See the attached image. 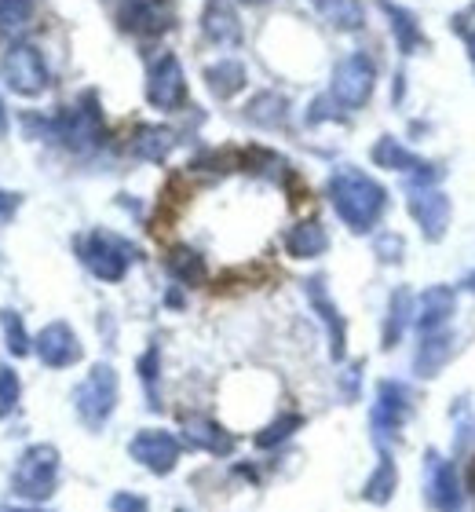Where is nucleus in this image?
I'll return each mask as SVG.
<instances>
[{
	"mask_svg": "<svg viewBox=\"0 0 475 512\" xmlns=\"http://www.w3.org/2000/svg\"><path fill=\"white\" fill-rule=\"evenodd\" d=\"M326 194H329V205H333V213L344 220L348 231L355 235H366L373 227L380 224V216L388 209V191L373 180L370 172L355 169V165H340L333 169L326 183Z\"/></svg>",
	"mask_w": 475,
	"mask_h": 512,
	"instance_id": "f257e3e1",
	"label": "nucleus"
},
{
	"mask_svg": "<svg viewBox=\"0 0 475 512\" xmlns=\"http://www.w3.org/2000/svg\"><path fill=\"white\" fill-rule=\"evenodd\" d=\"M41 132L55 143H63L74 154H92L106 143V125H103V107L92 88L77 96L74 107H63L55 118L41 121Z\"/></svg>",
	"mask_w": 475,
	"mask_h": 512,
	"instance_id": "f03ea898",
	"label": "nucleus"
},
{
	"mask_svg": "<svg viewBox=\"0 0 475 512\" xmlns=\"http://www.w3.org/2000/svg\"><path fill=\"white\" fill-rule=\"evenodd\" d=\"M55 487H59V450L52 443H33L22 450L11 472V494L30 505H41L52 498Z\"/></svg>",
	"mask_w": 475,
	"mask_h": 512,
	"instance_id": "7ed1b4c3",
	"label": "nucleus"
},
{
	"mask_svg": "<svg viewBox=\"0 0 475 512\" xmlns=\"http://www.w3.org/2000/svg\"><path fill=\"white\" fill-rule=\"evenodd\" d=\"M117 392H121V384H117V370L110 363H95L88 370V377L74 388V410L81 417V425L99 432V428L114 417L117 410Z\"/></svg>",
	"mask_w": 475,
	"mask_h": 512,
	"instance_id": "20e7f679",
	"label": "nucleus"
},
{
	"mask_svg": "<svg viewBox=\"0 0 475 512\" xmlns=\"http://www.w3.org/2000/svg\"><path fill=\"white\" fill-rule=\"evenodd\" d=\"M77 256L95 278L121 282L128 275V264L139 256V249L121 235H114V231H92V235L77 238Z\"/></svg>",
	"mask_w": 475,
	"mask_h": 512,
	"instance_id": "39448f33",
	"label": "nucleus"
},
{
	"mask_svg": "<svg viewBox=\"0 0 475 512\" xmlns=\"http://www.w3.org/2000/svg\"><path fill=\"white\" fill-rule=\"evenodd\" d=\"M0 77H4V85L15 92V96H41L48 92L52 85V74H48V63H44V55L37 44H26V41H15L8 44V52L0 59Z\"/></svg>",
	"mask_w": 475,
	"mask_h": 512,
	"instance_id": "423d86ee",
	"label": "nucleus"
},
{
	"mask_svg": "<svg viewBox=\"0 0 475 512\" xmlns=\"http://www.w3.org/2000/svg\"><path fill=\"white\" fill-rule=\"evenodd\" d=\"M413 414V395L410 388L402 381H380L377 384V399H373V410H370V432H373V443L380 450H388V443L399 436L406 421Z\"/></svg>",
	"mask_w": 475,
	"mask_h": 512,
	"instance_id": "0eeeda50",
	"label": "nucleus"
},
{
	"mask_svg": "<svg viewBox=\"0 0 475 512\" xmlns=\"http://www.w3.org/2000/svg\"><path fill=\"white\" fill-rule=\"evenodd\" d=\"M373 88H377V66H373V59L366 52H351L333 66L329 96L337 99V107L362 110L370 103Z\"/></svg>",
	"mask_w": 475,
	"mask_h": 512,
	"instance_id": "6e6552de",
	"label": "nucleus"
},
{
	"mask_svg": "<svg viewBox=\"0 0 475 512\" xmlns=\"http://www.w3.org/2000/svg\"><path fill=\"white\" fill-rule=\"evenodd\" d=\"M406 209L428 242H443L450 231L454 205H450L446 191H439V183H406Z\"/></svg>",
	"mask_w": 475,
	"mask_h": 512,
	"instance_id": "1a4fd4ad",
	"label": "nucleus"
},
{
	"mask_svg": "<svg viewBox=\"0 0 475 512\" xmlns=\"http://www.w3.org/2000/svg\"><path fill=\"white\" fill-rule=\"evenodd\" d=\"M147 103L154 110H183L187 107V74L172 52L158 55L147 70Z\"/></svg>",
	"mask_w": 475,
	"mask_h": 512,
	"instance_id": "9d476101",
	"label": "nucleus"
},
{
	"mask_svg": "<svg viewBox=\"0 0 475 512\" xmlns=\"http://www.w3.org/2000/svg\"><path fill=\"white\" fill-rule=\"evenodd\" d=\"M370 158L377 169H388V172H402L406 183H439L443 180V169L432 165V161H424L421 154H413L410 147H402L395 136H380L373 143Z\"/></svg>",
	"mask_w": 475,
	"mask_h": 512,
	"instance_id": "9b49d317",
	"label": "nucleus"
},
{
	"mask_svg": "<svg viewBox=\"0 0 475 512\" xmlns=\"http://www.w3.org/2000/svg\"><path fill=\"white\" fill-rule=\"evenodd\" d=\"M180 450V439L165 432V428H143V432L128 439V458L139 461L154 476H169L180 465Z\"/></svg>",
	"mask_w": 475,
	"mask_h": 512,
	"instance_id": "f8f14e48",
	"label": "nucleus"
},
{
	"mask_svg": "<svg viewBox=\"0 0 475 512\" xmlns=\"http://www.w3.org/2000/svg\"><path fill=\"white\" fill-rule=\"evenodd\" d=\"M424 494H428V505L439 512H461L465 502V483L457 476L454 461H446L439 450H428L424 458Z\"/></svg>",
	"mask_w": 475,
	"mask_h": 512,
	"instance_id": "ddd939ff",
	"label": "nucleus"
},
{
	"mask_svg": "<svg viewBox=\"0 0 475 512\" xmlns=\"http://www.w3.org/2000/svg\"><path fill=\"white\" fill-rule=\"evenodd\" d=\"M304 293H307V300H311V311L322 319V326H326V333H329V355H333V363H340L344 352H348V322H344L340 308L333 304V297H329L326 278L311 275L304 282Z\"/></svg>",
	"mask_w": 475,
	"mask_h": 512,
	"instance_id": "4468645a",
	"label": "nucleus"
},
{
	"mask_svg": "<svg viewBox=\"0 0 475 512\" xmlns=\"http://www.w3.org/2000/svg\"><path fill=\"white\" fill-rule=\"evenodd\" d=\"M33 352L41 359L48 370H66V366L81 363V341H77V333L70 330V322H48L41 333H37V341H33Z\"/></svg>",
	"mask_w": 475,
	"mask_h": 512,
	"instance_id": "2eb2a0df",
	"label": "nucleus"
},
{
	"mask_svg": "<svg viewBox=\"0 0 475 512\" xmlns=\"http://www.w3.org/2000/svg\"><path fill=\"white\" fill-rule=\"evenodd\" d=\"M117 26L132 37H161L172 26V8L165 0H125L117 8Z\"/></svg>",
	"mask_w": 475,
	"mask_h": 512,
	"instance_id": "dca6fc26",
	"label": "nucleus"
},
{
	"mask_svg": "<svg viewBox=\"0 0 475 512\" xmlns=\"http://www.w3.org/2000/svg\"><path fill=\"white\" fill-rule=\"evenodd\" d=\"M457 315V293L454 286H428L421 293V304L413 311V322L421 333L446 330V322Z\"/></svg>",
	"mask_w": 475,
	"mask_h": 512,
	"instance_id": "f3484780",
	"label": "nucleus"
},
{
	"mask_svg": "<svg viewBox=\"0 0 475 512\" xmlns=\"http://www.w3.org/2000/svg\"><path fill=\"white\" fill-rule=\"evenodd\" d=\"M201 33H205V41L220 44V48H234L242 41V22H238V11H234L231 0H205Z\"/></svg>",
	"mask_w": 475,
	"mask_h": 512,
	"instance_id": "a211bd4d",
	"label": "nucleus"
},
{
	"mask_svg": "<svg viewBox=\"0 0 475 512\" xmlns=\"http://www.w3.org/2000/svg\"><path fill=\"white\" fill-rule=\"evenodd\" d=\"M183 439H187V447L216 454V458H227L234 450V436L212 417H183Z\"/></svg>",
	"mask_w": 475,
	"mask_h": 512,
	"instance_id": "6ab92c4d",
	"label": "nucleus"
},
{
	"mask_svg": "<svg viewBox=\"0 0 475 512\" xmlns=\"http://www.w3.org/2000/svg\"><path fill=\"white\" fill-rule=\"evenodd\" d=\"M454 352H457V337L450 330L421 333V348H417L413 370H417V377H439V370L454 359Z\"/></svg>",
	"mask_w": 475,
	"mask_h": 512,
	"instance_id": "aec40b11",
	"label": "nucleus"
},
{
	"mask_svg": "<svg viewBox=\"0 0 475 512\" xmlns=\"http://www.w3.org/2000/svg\"><path fill=\"white\" fill-rule=\"evenodd\" d=\"M176 143H180V136L169 125H136V132H132V154L139 161H150V165H161L176 150Z\"/></svg>",
	"mask_w": 475,
	"mask_h": 512,
	"instance_id": "412c9836",
	"label": "nucleus"
},
{
	"mask_svg": "<svg viewBox=\"0 0 475 512\" xmlns=\"http://www.w3.org/2000/svg\"><path fill=\"white\" fill-rule=\"evenodd\" d=\"M380 11L388 15L391 33H395V44H399L402 55H417L424 44H428L421 22H417V15H413L410 8H402V4H395V0H380Z\"/></svg>",
	"mask_w": 475,
	"mask_h": 512,
	"instance_id": "4be33fe9",
	"label": "nucleus"
},
{
	"mask_svg": "<svg viewBox=\"0 0 475 512\" xmlns=\"http://www.w3.org/2000/svg\"><path fill=\"white\" fill-rule=\"evenodd\" d=\"M205 85H209V92L220 103H227V99H234L249 85V70L238 59H220V63L205 66Z\"/></svg>",
	"mask_w": 475,
	"mask_h": 512,
	"instance_id": "5701e85b",
	"label": "nucleus"
},
{
	"mask_svg": "<svg viewBox=\"0 0 475 512\" xmlns=\"http://www.w3.org/2000/svg\"><path fill=\"white\" fill-rule=\"evenodd\" d=\"M326 249H329V235L318 220H304V224L285 231V253L293 256V260H315Z\"/></svg>",
	"mask_w": 475,
	"mask_h": 512,
	"instance_id": "b1692460",
	"label": "nucleus"
},
{
	"mask_svg": "<svg viewBox=\"0 0 475 512\" xmlns=\"http://www.w3.org/2000/svg\"><path fill=\"white\" fill-rule=\"evenodd\" d=\"M289 118V99L282 92H256L249 103H245V121H253L256 128H282Z\"/></svg>",
	"mask_w": 475,
	"mask_h": 512,
	"instance_id": "393cba45",
	"label": "nucleus"
},
{
	"mask_svg": "<svg viewBox=\"0 0 475 512\" xmlns=\"http://www.w3.org/2000/svg\"><path fill=\"white\" fill-rule=\"evenodd\" d=\"M315 11L322 19L340 33H355L366 26V8H362V0H311Z\"/></svg>",
	"mask_w": 475,
	"mask_h": 512,
	"instance_id": "a878e982",
	"label": "nucleus"
},
{
	"mask_svg": "<svg viewBox=\"0 0 475 512\" xmlns=\"http://www.w3.org/2000/svg\"><path fill=\"white\" fill-rule=\"evenodd\" d=\"M165 267L169 275L180 282V286H201L209 278V267H205V256L190 246H172L169 256H165Z\"/></svg>",
	"mask_w": 475,
	"mask_h": 512,
	"instance_id": "bb28decb",
	"label": "nucleus"
},
{
	"mask_svg": "<svg viewBox=\"0 0 475 512\" xmlns=\"http://www.w3.org/2000/svg\"><path fill=\"white\" fill-rule=\"evenodd\" d=\"M37 4L41 0H0V37L15 44L22 33H30L33 19H37Z\"/></svg>",
	"mask_w": 475,
	"mask_h": 512,
	"instance_id": "cd10ccee",
	"label": "nucleus"
},
{
	"mask_svg": "<svg viewBox=\"0 0 475 512\" xmlns=\"http://www.w3.org/2000/svg\"><path fill=\"white\" fill-rule=\"evenodd\" d=\"M395 491H399V469H395V461H391L388 450H380V461H377V469L370 472L366 487H362V498L373 505H388L391 498H395Z\"/></svg>",
	"mask_w": 475,
	"mask_h": 512,
	"instance_id": "c85d7f7f",
	"label": "nucleus"
},
{
	"mask_svg": "<svg viewBox=\"0 0 475 512\" xmlns=\"http://www.w3.org/2000/svg\"><path fill=\"white\" fill-rule=\"evenodd\" d=\"M413 293L410 289H395L391 293V300H388V319H384V348H395V344L402 341V333H406V326H410V319H413Z\"/></svg>",
	"mask_w": 475,
	"mask_h": 512,
	"instance_id": "c756f323",
	"label": "nucleus"
},
{
	"mask_svg": "<svg viewBox=\"0 0 475 512\" xmlns=\"http://www.w3.org/2000/svg\"><path fill=\"white\" fill-rule=\"evenodd\" d=\"M0 330H4V348H8L15 359L33 352V341H30V333H26V326H22L19 311H11V308L0 311Z\"/></svg>",
	"mask_w": 475,
	"mask_h": 512,
	"instance_id": "7c9ffc66",
	"label": "nucleus"
},
{
	"mask_svg": "<svg viewBox=\"0 0 475 512\" xmlns=\"http://www.w3.org/2000/svg\"><path fill=\"white\" fill-rule=\"evenodd\" d=\"M136 370H139V381H143V388H147V399H150V410H158V370H161V348L158 344H150L147 352L139 355V363H136Z\"/></svg>",
	"mask_w": 475,
	"mask_h": 512,
	"instance_id": "2f4dec72",
	"label": "nucleus"
},
{
	"mask_svg": "<svg viewBox=\"0 0 475 512\" xmlns=\"http://www.w3.org/2000/svg\"><path fill=\"white\" fill-rule=\"evenodd\" d=\"M300 428H304V417H300V414H282L278 421H271V425L256 436V447H260V450L278 447V443H285V439L293 436V432H300Z\"/></svg>",
	"mask_w": 475,
	"mask_h": 512,
	"instance_id": "473e14b6",
	"label": "nucleus"
},
{
	"mask_svg": "<svg viewBox=\"0 0 475 512\" xmlns=\"http://www.w3.org/2000/svg\"><path fill=\"white\" fill-rule=\"evenodd\" d=\"M19 395H22L19 374L11 366H0V417H8L19 406Z\"/></svg>",
	"mask_w": 475,
	"mask_h": 512,
	"instance_id": "72a5a7b5",
	"label": "nucleus"
},
{
	"mask_svg": "<svg viewBox=\"0 0 475 512\" xmlns=\"http://www.w3.org/2000/svg\"><path fill=\"white\" fill-rule=\"evenodd\" d=\"M402 253H406V242H402L399 235H380L377 238V256L384 260V264H399L402 260Z\"/></svg>",
	"mask_w": 475,
	"mask_h": 512,
	"instance_id": "f704fd0d",
	"label": "nucleus"
},
{
	"mask_svg": "<svg viewBox=\"0 0 475 512\" xmlns=\"http://www.w3.org/2000/svg\"><path fill=\"white\" fill-rule=\"evenodd\" d=\"M110 512H150L147 498L143 494H132V491H117L110 498Z\"/></svg>",
	"mask_w": 475,
	"mask_h": 512,
	"instance_id": "c9c22d12",
	"label": "nucleus"
},
{
	"mask_svg": "<svg viewBox=\"0 0 475 512\" xmlns=\"http://www.w3.org/2000/svg\"><path fill=\"white\" fill-rule=\"evenodd\" d=\"M329 107H337V99L333 96H322L311 103V110H307V125H318V121H329V118H340L337 110H329Z\"/></svg>",
	"mask_w": 475,
	"mask_h": 512,
	"instance_id": "e433bc0d",
	"label": "nucleus"
},
{
	"mask_svg": "<svg viewBox=\"0 0 475 512\" xmlns=\"http://www.w3.org/2000/svg\"><path fill=\"white\" fill-rule=\"evenodd\" d=\"M19 205H22V194H11L0 187V227L11 224V216L19 213Z\"/></svg>",
	"mask_w": 475,
	"mask_h": 512,
	"instance_id": "4c0bfd02",
	"label": "nucleus"
},
{
	"mask_svg": "<svg viewBox=\"0 0 475 512\" xmlns=\"http://www.w3.org/2000/svg\"><path fill=\"white\" fill-rule=\"evenodd\" d=\"M359 377H362V363H351V370L344 374V395H348V399L359 395Z\"/></svg>",
	"mask_w": 475,
	"mask_h": 512,
	"instance_id": "58836bf2",
	"label": "nucleus"
},
{
	"mask_svg": "<svg viewBox=\"0 0 475 512\" xmlns=\"http://www.w3.org/2000/svg\"><path fill=\"white\" fill-rule=\"evenodd\" d=\"M465 48H468V63L475 66V30H465Z\"/></svg>",
	"mask_w": 475,
	"mask_h": 512,
	"instance_id": "ea45409f",
	"label": "nucleus"
},
{
	"mask_svg": "<svg viewBox=\"0 0 475 512\" xmlns=\"http://www.w3.org/2000/svg\"><path fill=\"white\" fill-rule=\"evenodd\" d=\"M0 512H44L37 505H0Z\"/></svg>",
	"mask_w": 475,
	"mask_h": 512,
	"instance_id": "a19ab883",
	"label": "nucleus"
},
{
	"mask_svg": "<svg viewBox=\"0 0 475 512\" xmlns=\"http://www.w3.org/2000/svg\"><path fill=\"white\" fill-rule=\"evenodd\" d=\"M8 132V110H4V99H0V136Z\"/></svg>",
	"mask_w": 475,
	"mask_h": 512,
	"instance_id": "79ce46f5",
	"label": "nucleus"
},
{
	"mask_svg": "<svg viewBox=\"0 0 475 512\" xmlns=\"http://www.w3.org/2000/svg\"><path fill=\"white\" fill-rule=\"evenodd\" d=\"M461 289H465V293H475V271H472V275H465V282H461Z\"/></svg>",
	"mask_w": 475,
	"mask_h": 512,
	"instance_id": "37998d69",
	"label": "nucleus"
},
{
	"mask_svg": "<svg viewBox=\"0 0 475 512\" xmlns=\"http://www.w3.org/2000/svg\"><path fill=\"white\" fill-rule=\"evenodd\" d=\"M238 4H267V0H238Z\"/></svg>",
	"mask_w": 475,
	"mask_h": 512,
	"instance_id": "c03bdc74",
	"label": "nucleus"
},
{
	"mask_svg": "<svg viewBox=\"0 0 475 512\" xmlns=\"http://www.w3.org/2000/svg\"><path fill=\"white\" fill-rule=\"evenodd\" d=\"M180 512H183V509H180Z\"/></svg>",
	"mask_w": 475,
	"mask_h": 512,
	"instance_id": "a18cd8bd",
	"label": "nucleus"
}]
</instances>
